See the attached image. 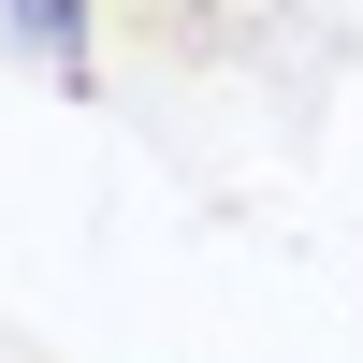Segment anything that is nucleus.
I'll return each instance as SVG.
<instances>
[{"label":"nucleus","instance_id":"nucleus-1","mask_svg":"<svg viewBox=\"0 0 363 363\" xmlns=\"http://www.w3.org/2000/svg\"><path fill=\"white\" fill-rule=\"evenodd\" d=\"M0 15H15V29H29V44H44V58H58V73H73V87H87V0H0Z\"/></svg>","mask_w":363,"mask_h":363}]
</instances>
